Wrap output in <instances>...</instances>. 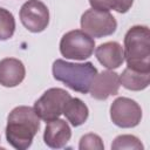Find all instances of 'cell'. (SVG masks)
Listing matches in <instances>:
<instances>
[{
    "instance_id": "obj_2",
    "label": "cell",
    "mask_w": 150,
    "mask_h": 150,
    "mask_svg": "<svg viewBox=\"0 0 150 150\" xmlns=\"http://www.w3.org/2000/svg\"><path fill=\"white\" fill-rule=\"evenodd\" d=\"M124 61L127 67L137 71L150 73V29L136 25L124 35Z\"/></svg>"
},
{
    "instance_id": "obj_13",
    "label": "cell",
    "mask_w": 150,
    "mask_h": 150,
    "mask_svg": "<svg viewBox=\"0 0 150 150\" xmlns=\"http://www.w3.org/2000/svg\"><path fill=\"white\" fill-rule=\"evenodd\" d=\"M62 114L73 127H80L88 120L89 109L82 100L77 97H70L66 103Z\"/></svg>"
},
{
    "instance_id": "obj_7",
    "label": "cell",
    "mask_w": 150,
    "mask_h": 150,
    "mask_svg": "<svg viewBox=\"0 0 150 150\" xmlns=\"http://www.w3.org/2000/svg\"><path fill=\"white\" fill-rule=\"evenodd\" d=\"M110 118L120 128H135L142 120V108L135 100L117 97L110 105Z\"/></svg>"
},
{
    "instance_id": "obj_18",
    "label": "cell",
    "mask_w": 150,
    "mask_h": 150,
    "mask_svg": "<svg viewBox=\"0 0 150 150\" xmlns=\"http://www.w3.org/2000/svg\"><path fill=\"white\" fill-rule=\"evenodd\" d=\"M79 149L80 150H103L104 144L102 142V138L96 135V134H86L84 136L81 137L80 143H79Z\"/></svg>"
},
{
    "instance_id": "obj_3",
    "label": "cell",
    "mask_w": 150,
    "mask_h": 150,
    "mask_svg": "<svg viewBox=\"0 0 150 150\" xmlns=\"http://www.w3.org/2000/svg\"><path fill=\"white\" fill-rule=\"evenodd\" d=\"M52 71L56 81L64 83L69 89L81 94L89 93L90 86L98 73L91 62L73 63L62 59L54 61Z\"/></svg>"
},
{
    "instance_id": "obj_17",
    "label": "cell",
    "mask_w": 150,
    "mask_h": 150,
    "mask_svg": "<svg viewBox=\"0 0 150 150\" xmlns=\"http://www.w3.org/2000/svg\"><path fill=\"white\" fill-rule=\"evenodd\" d=\"M143 148L144 146L141 143V141L134 135H120L114 139L111 144L112 150H143Z\"/></svg>"
},
{
    "instance_id": "obj_8",
    "label": "cell",
    "mask_w": 150,
    "mask_h": 150,
    "mask_svg": "<svg viewBox=\"0 0 150 150\" xmlns=\"http://www.w3.org/2000/svg\"><path fill=\"white\" fill-rule=\"evenodd\" d=\"M20 21L32 33L43 32L49 23L48 7L40 0L26 1L19 12Z\"/></svg>"
},
{
    "instance_id": "obj_15",
    "label": "cell",
    "mask_w": 150,
    "mask_h": 150,
    "mask_svg": "<svg viewBox=\"0 0 150 150\" xmlns=\"http://www.w3.org/2000/svg\"><path fill=\"white\" fill-rule=\"evenodd\" d=\"M89 4L94 9L107 12L112 9L117 13L124 14L131 8L134 0H89Z\"/></svg>"
},
{
    "instance_id": "obj_14",
    "label": "cell",
    "mask_w": 150,
    "mask_h": 150,
    "mask_svg": "<svg viewBox=\"0 0 150 150\" xmlns=\"http://www.w3.org/2000/svg\"><path fill=\"white\" fill-rule=\"evenodd\" d=\"M120 83L131 91L144 90L150 84V73L137 71L127 67L120 75Z\"/></svg>"
},
{
    "instance_id": "obj_12",
    "label": "cell",
    "mask_w": 150,
    "mask_h": 150,
    "mask_svg": "<svg viewBox=\"0 0 150 150\" xmlns=\"http://www.w3.org/2000/svg\"><path fill=\"white\" fill-rule=\"evenodd\" d=\"M26 76L23 63L15 57H5L0 61V84L7 88L19 86Z\"/></svg>"
},
{
    "instance_id": "obj_4",
    "label": "cell",
    "mask_w": 150,
    "mask_h": 150,
    "mask_svg": "<svg viewBox=\"0 0 150 150\" xmlns=\"http://www.w3.org/2000/svg\"><path fill=\"white\" fill-rule=\"evenodd\" d=\"M95 49V40L82 29L67 32L60 41V53L69 60L83 61L90 57Z\"/></svg>"
},
{
    "instance_id": "obj_11",
    "label": "cell",
    "mask_w": 150,
    "mask_h": 150,
    "mask_svg": "<svg viewBox=\"0 0 150 150\" xmlns=\"http://www.w3.org/2000/svg\"><path fill=\"white\" fill-rule=\"evenodd\" d=\"M95 56L97 61L109 70L117 69L124 62L123 47L116 41H108L101 43L95 49Z\"/></svg>"
},
{
    "instance_id": "obj_16",
    "label": "cell",
    "mask_w": 150,
    "mask_h": 150,
    "mask_svg": "<svg viewBox=\"0 0 150 150\" xmlns=\"http://www.w3.org/2000/svg\"><path fill=\"white\" fill-rule=\"evenodd\" d=\"M15 32V19L13 14L0 7V41H6L13 36Z\"/></svg>"
},
{
    "instance_id": "obj_10",
    "label": "cell",
    "mask_w": 150,
    "mask_h": 150,
    "mask_svg": "<svg viewBox=\"0 0 150 150\" xmlns=\"http://www.w3.org/2000/svg\"><path fill=\"white\" fill-rule=\"evenodd\" d=\"M70 137L71 130L64 120L56 118L47 122L43 132V141L47 146L52 149H61L66 146Z\"/></svg>"
},
{
    "instance_id": "obj_5",
    "label": "cell",
    "mask_w": 150,
    "mask_h": 150,
    "mask_svg": "<svg viewBox=\"0 0 150 150\" xmlns=\"http://www.w3.org/2000/svg\"><path fill=\"white\" fill-rule=\"evenodd\" d=\"M70 97V94L62 88H49L35 101L33 109L39 118L47 123L62 115L63 108Z\"/></svg>"
},
{
    "instance_id": "obj_9",
    "label": "cell",
    "mask_w": 150,
    "mask_h": 150,
    "mask_svg": "<svg viewBox=\"0 0 150 150\" xmlns=\"http://www.w3.org/2000/svg\"><path fill=\"white\" fill-rule=\"evenodd\" d=\"M120 86V75L108 69L97 73L90 86L89 93L93 98L98 101H105L109 96L118 94Z\"/></svg>"
},
{
    "instance_id": "obj_6",
    "label": "cell",
    "mask_w": 150,
    "mask_h": 150,
    "mask_svg": "<svg viewBox=\"0 0 150 150\" xmlns=\"http://www.w3.org/2000/svg\"><path fill=\"white\" fill-rule=\"evenodd\" d=\"M80 25L83 32L96 39L112 35L117 28V21L110 12L94 8L87 9L81 15Z\"/></svg>"
},
{
    "instance_id": "obj_1",
    "label": "cell",
    "mask_w": 150,
    "mask_h": 150,
    "mask_svg": "<svg viewBox=\"0 0 150 150\" xmlns=\"http://www.w3.org/2000/svg\"><path fill=\"white\" fill-rule=\"evenodd\" d=\"M40 130V118L28 105L15 107L7 117L6 139L16 150L28 149Z\"/></svg>"
}]
</instances>
